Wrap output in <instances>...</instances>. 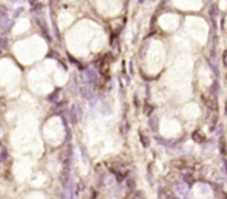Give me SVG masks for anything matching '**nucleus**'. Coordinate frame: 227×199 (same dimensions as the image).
<instances>
[{
  "label": "nucleus",
  "mask_w": 227,
  "mask_h": 199,
  "mask_svg": "<svg viewBox=\"0 0 227 199\" xmlns=\"http://www.w3.org/2000/svg\"><path fill=\"white\" fill-rule=\"evenodd\" d=\"M225 114H226V116H227V104H226V109H225Z\"/></svg>",
  "instance_id": "9b49d317"
},
{
  "label": "nucleus",
  "mask_w": 227,
  "mask_h": 199,
  "mask_svg": "<svg viewBox=\"0 0 227 199\" xmlns=\"http://www.w3.org/2000/svg\"><path fill=\"white\" fill-rule=\"evenodd\" d=\"M8 158V150L4 147V148L1 149V152H0V162L1 163H5L6 160Z\"/></svg>",
  "instance_id": "20e7f679"
},
{
  "label": "nucleus",
  "mask_w": 227,
  "mask_h": 199,
  "mask_svg": "<svg viewBox=\"0 0 227 199\" xmlns=\"http://www.w3.org/2000/svg\"><path fill=\"white\" fill-rule=\"evenodd\" d=\"M224 167H225V173L227 174V160L226 159L224 160Z\"/></svg>",
  "instance_id": "1a4fd4ad"
},
{
  "label": "nucleus",
  "mask_w": 227,
  "mask_h": 199,
  "mask_svg": "<svg viewBox=\"0 0 227 199\" xmlns=\"http://www.w3.org/2000/svg\"><path fill=\"white\" fill-rule=\"evenodd\" d=\"M140 138H141V142L144 147H149L150 146V139H149V137H145L143 134H140Z\"/></svg>",
  "instance_id": "423d86ee"
},
{
  "label": "nucleus",
  "mask_w": 227,
  "mask_h": 199,
  "mask_svg": "<svg viewBox=\"0 0 227 199\" xmlns=\"http://www.w3.org/2000/svg\"><path fill=\"white\" fill-rule=\"evenodd\" d=\"M219 152H221V154L222 155H227V145H226V140L224 137H221L219 138Z\"/></svg>",
  "instance_id": "7ed1b4c3"
},
{
  "label": "nucleus",
  "mask_w": 227,
  "mask_h": 199,
  "mask_svg": "<svg viewBox=\"0 0 227 199\" xmlns=\"http://www.w3.org/2000/svg\"><path fill=\"white\" fill-rule=\"evenodd\" d=\"M127 187H129V189L133 190V189L135 188V180L132 178L129 179V180H127Z\"/></svg>",
  "instance_id": "0eeeda50"
},
{
  "label": "nucleus",
  "mask_w": 227,
  "mask_h": 199,
  "mask_svg": "<svg viewBox=\"0 0 227 199\" xmlns=\"http://www.w3.org/2000/svg\"><path fill=\"white\" fill-rule=\"evenodd\" d=\"M59 158H60V160L63 164L68 163L71 158V149H69V147H68L66 149L62 150L60 153V155H59Z\"/></svg>",
  "instance_id": "f257e3e1"
},
{
  "label": "nucleus",
  "mask_w": 227,
  "mask_h": 199,
  "mask_svg": "<svg viewBox=\"0 0 227 199\" xmlns=\"http://www.w3.org/2000/svg\"><path fill=\"white\" fill-rule=\"evenodd\" d=\"M222 196H223V199H227V193H222Z\"/></svg>",
  "instance_id": "9d476101"
},
{
  "label": "nucleus",
  "mask_w": 227,
  "mask_h": 199,
  "mask_svg": "<svg viewBox=\"0 0 227 199\" xmlns=\"http://www.w3.org/2000/svg\"><path fill=\"white\" fill-rule=\"evenodd\" d=\"M223 62H224V65L227 68V50H225L223 53Z\"/></svg>",
  "instance_id": "6e6552de"
},
{
  "label": "nucleus",
  "mask_w": 227,
  "mask_h": 199,
  "mask_svg": "<svg viewBox=\"0 0 227 199\" xmlns=\"http://www.w3.org/2000/svg\"><path fill=\"white\" fill-rule=\"evenodd\" d=\"M192 138L194 139L196 143L202 144V143H204V142H205L206 137H205V135L203 134L201 131H195V132L193 133V135H192Z\"/></svg>",
  "instance_id": "f03ea898"
},
{
  "label": "nucleus",
  "mask_w": 227,
  "mask_h": 199,
  "mask_svg": "<svg viewBox=\"0 0 227 199\" xmlns=\"http://www.w3.org/2000/svg\"><path fill=\"white\" fill-rule=\"evenodd\" d=\"M61 181H62V184L63 185H66V181H68V179H69V173L66 171V169L63 170V173L61 174Z\"/></svg>",
  "instance_id": "39448f33"
}]
</instances>
